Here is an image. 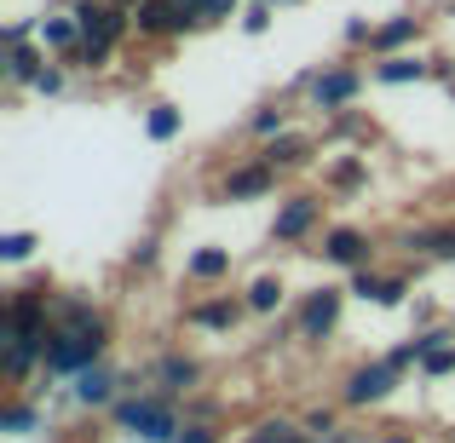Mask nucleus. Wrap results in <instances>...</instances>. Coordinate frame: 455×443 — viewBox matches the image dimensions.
Segmentation results:
<instances>
[{"mask_svg": "<svg viewBox=\"0 0 455 443\" xmlns=\"http://www.w3.org/2000/svg\"><path fill=\"white\" fill-rule=\"evenodd\" d=\"M104 415H110V432H122L127 443H173L179 426H185V398L139 386V392H122Z\"/></svg>", "mask_w": 455, "mask_h": 443, "instance_id": "7ed1b4c3", "label": "nucleus"}, {"mask_svg": "<svg viewBox=\"0 0 455 443\" xmlns=\"http://www.w3.org/2000/svg\"><path fill=\"white\" fill-rule=\"evenodd\" d=\"M156 259H162V236H156V231H150V236H139V242L127 248V265H133V271H150Z\"/></svg>", "mask_w": 455, "mask_h": 443, "instance_id": "473e14b6", "label": "nucleus"}, {"mask_svg": "<svg viewBox=\"0 0 455 443\" xmlns=\"http://www.w3.org/2000/svg\"><path fill=\"white\" fill-rule=\"evenodd\" d=\"M380 443H415V438H410V432H387Z\"/></svg>", "mask_w": 455, "mask_h": 443, "instance_id": "ea45409f", "label": "nucleus"}, {"mask_svg": "<svg viewBox=\"0 0 455 443\" xmlns=\"http://www.w3.org/2000/svg\"><path fill=\"white\" fill-rule=\"evenodd\" d=\"M35 248H41L35 231H0V265H29Z\"/></svg>", "mask_w": 455, "mask_h": 443, "instance_id": "cd10ccee", "label": "nucleus"}, {"mask_svg": "<svg viewBox=\"0 0 455 443\" xmlns=\"http://www.w3.org/2000/svg\"><path fill=\"white\" fill-rule=\"evenodd\" d=\"M116 345V317L92 299L87 311H76L69 322H52V340H46V368L41 380H76L81 368L104 363Z\"/></svg>", "mask_w": 455, "mask_h": 443, "instance_id": "f257e3e1", "label": "nucleus"}, {"mask_svg": "<svg viewBox=\"0 0 455 443\" xmlns=\"http://www.w3.org/2000/svg\"><path fill=\"white\" fill-rule=\"evenodd\" d=\"M259 155H266L277 173H300V167H311V155H317V138L300 133V127H289V133H277L271 145H259Z\"/></svg>", "mask_w": 455, "mask_h": 443, "instance_id": "f3484780", "label": "nucleus"}, {"mask_svg": "<svg viewBox=\"0 0 455 443\" xmlns=\"http://www.w3.org/2000/svg\"><path fill=\"white\" fill-rule=\"evenodd\" d=\"M323 231V196L317 190H289L271 213V242L277 248H300Z\"/></svg>", "mask_w": 455, "mask_h": 443, "instance_id": "0eeeda50", "label": "nucleus"}, {"mask_svg": "<svg viewBox=\"0 0 455 443\" xmlns=\"http://www.w3.org/2000/svg\"><path fill=\"white\" fill-rule=\"evenodd\" d=\"M323 265L334 271H363L375 265V236L363 231V225H323Z\"/></svg>", "mask_w": 455, "mask_h": 443, "instance_id": "9d476101", "label": "nucleus"}, {"mask_svg": "<svg viewBox=\"0 0 455 443\" xmlns=\"http://www.w3.org/2000/svg\"><path fill=\"white\" fill-rule=\"evenodd\" d=\"M398 248L427 259H455V225H410V231H398Z\"/></svg>", "mask_w": 455, "mask_h": 443, "instance_id": "412c9836", "label": "nucleus"}, {"mask_svg": "<svg viewBox=\"0 0 455 443\" xmlns=\"http://www.w3.org/2000/svg\"><path fill=\"white\" fill-rule=\"evenodd\" d=\"M0 432H12V438L46 432V409L29 398V392H6V403H0Z\"/></svg>", "mask_w": 455, "mask_h": 443, "instance_id": "6ab92c4d", "label": "nucleus"}, {"mask_svg": "<svg viewBox=\"0 0 455 443\" xmlns=\"http://www.w3.org/2000/svg\"><path fill=\"white\" fill-rule=\"evenodd\" d=\"M64 87H69V69L58 64V58H52V64L41 69V81H35L29 92H41V99H64Z\"/></svg>", "mask_w": 455, "mask_h": 443, "instance_id": "2f4dec72", "label": "nucleus"}, {"mask_svg": "<svg viewBox=\"0 0 455 443\" xmlns=\"http://www.w3.org/2000/svg\"><path fill=\"white\" fill-rule=\"evenodd\" d=\"M46 64H52V52H46L41 41H18V46H6V87H12V92H18V87H35Z\"/></svg>", "mask_w": 455, "mask_h": 443, "instance_id": "a211bd4d", "label": "nucleus"}, {"mask_svg": "<svg viewBox=\"0 0 455 443\" xmlns=\"http://www.w3.org/2000/svg\"><path fill=\"white\" fill-rule=\"evenodd\" d=\"M421 375H427V380H450V375H455V345H444V352H433V357H427V363H421Z\"/></svg>", "mask_w": 455, "mask_h": 443, "instance_id": "c9c22d12", "label": "nucleus"}, {"mask_svg": "<svg viewBox=\"0 0 455 443\" xmlns=\"http://www.w3.org/2000/svg\"><path fill=\"white\" fill-rule=\"evenodd\" d=\"M369 81H375V87H421V81H433V52L375 58V64H369Z\"/></svg>", "mask_w": 455, "mask_h": 443, "instance_id": "2eb2a0df", "label": "nucleus"}, {"mask_svg": "<svg viewBox=\"0 0 455 443\" xmlns=\"http://www.w3.org/2000/svg\"><path fill=\"white\" fill-rule=\"evenodd\" d=\"M243 299H248V317H283V305H289V282H283L277 271H259V277L243 289Z\"/></svg>", "mask_w": 455, "mask_h": 443, "instance_id": "4be33fe9", "label": "nucleus"}, {"mask_svg": "<svg viewBox=\"0 0 455 443\" xmlns=\"http://www.w3.org/2000/svg\"><path fill=\"white\" fill-rule=\"evenodd\" d=\"M173 443H225V432H220V421H185Z\"/></svg>", "mask_w": 455, "mask_h": 443, "instance_id": "72a5a7b5", "label": "nucleus"}, {"mask_svg": "<svg viewBox=\"0 0 455 443\" xmlns=\"http://www.w3.org/2000/svg\"><path fill=\"white\" fill-rule=\"evenodd\" d=\"M202 380H208V368H202V357L179 352V345H167V352L150 357L145 368V386L167 392V398H190V392H202Z\"/></svg>", "mask_w": 455, "mask_h": 443, "instance_id": "1a4fd4ad", "label": "nucleus"}, {"mask_svg": "<svg viewBox=\"0 0 455 443\" xmlns=\"http://www.w3.org/2000/svg\"><path fill=\"white\" fill-rule=\"evenodd\" d=\"M271 23H277V0H248L243 18H236V29L243 35H266Z\"/></svg>", "mask_w": 455, "mask_h": 443, "instance_id": "c85d7f7f", "label": "nucleus"}, {"mask_svg": "<svg viewBox=\"0 0 455 443\" xmlns=\"http://www.w3.org/2000/svg\"><path fill=\"white\" fill-rule=\"evenodd\" d=\"M444 92H450V99H455V81H450V87H444Z\"/></svg>", "mask_w": 455, "mask_h": 443, "instance_id": "79ce46f5", "label": "nucleus"}, {"mask_svg": "<svg viewBox=\"0 0 455 443\" xmlns=\"http://www.w3.org/2000/svg\"><path fill=\"white\" fill-rule=\"evenodd\" d=\"M363 87H369V75L357 64H311V69L294 75L289 99H306L317 115H340V110H352V104L363 99Z\"/></svg>", "mask_w": 455, "mask_h": 443, "instance_id": "20e7f679", "label": "nucleus"}, {"mask_svg": "<svg viewBox=\"0 0 455 443\" xmlns=\"http://www.w3.org/2000/svg\"><path fill=\"white\" fill-rule=\"evenodd\" d=\"M444 443H455V438H444Z\"/></svg>", "mask_w": 455, "mask_h": 443, "instance_id": "37998d69", "label": "nucleus"}, {"mask_svg": "<svg viewBox=\"0 0 455 443\" xmlns=\"http://www.w3.org/2000/svg\"><path fill=\"white\" fill-rule=\"evenodd\" d=\"M69 12H76V23H81V46L69 58H58V64H64L69 75H76V69H87V75L110 69V58L133 41V12L116 6V0H69Z\"/></svg>", "mask_w": 455, "mask_h": 443, "instance_id": "f03ea898", "label": "nucleus"}, {"mask_svg": "<svg viewBox=\"0 0 455 443\" xmlns=\"http://www.w3.org/2000/svg\"><path fill=\"white\" fill-rule=\"evenodd\" d=\"M243 317H248V299L243 294H213V299L185 305V322H190V328H202V334H231Z\"/></svg>", "mask_w": 455, "mask_h": 443, "instance_id": "4468645a", "label": "nucleus"}, {"mask_svg": "<svg viewBox=\"0 0 455 443\" xmlns=\"http://www.w3.org/2000/svg\"><path fill=\"white\" fill-rule=\"evenodd\" d=\"M340 41H346V46H369V41H375V23H369V18H346Z\"/></svg>", "mask_w": 455, "mask_h": 443, "instance_id": "e433bc0d", "label": "nucleus"}, {"mask_svg": "<svg viewBox=\"0 0 455 443\" xmlns=\"http://www.w3.org/2000/svg\"><path fill=\"white\" fill-rule=\"evenodd\" d=\"M340 415H346V403L334 398V403H311V409L300 415V426L311 438H340Z\"/></svg>", "mask_w": 455, "mask_h": 443, "instance_id": "bb28decb", "label": "nucleus"}, {"mask_svg": "<svg viewBox=\"0 0 455 443\" xmlns=\"http://www.w3.org/2000/svg\"><path fill=\"white\" fill-rule=\"evenodd\" d=\"M410 317H415V328H433V322H438L433 299H415V305H410Z\"/></svg>", "mask_w": 455, "mask_h": 443, "instance_id": "58836bf2", "label": "nucleus"}, {"mask_svg": "<svg viewBox=\"0 0 455 443\" xmlns=\"http://www.w3.org/2000/svg\"><path fill=\"white\" fill-rule=\"evenodd\" d=\"M398 386H403V375L387 363V357H363V363H352L340 375L334 398L346 403V415H363V409H380V403H387Z\"/></svg>", "mask_w": 455, "mask_h": 443, "instance_id": "39448f33", "label": "nucleus"}, {"mask_svg": "<svg viewBox=\"0 0 455 443\" xmlns=\"http://www.w3.org/2000/svg\"><path fill=\"white\" fill-rule=\"evenodd\" d=\"M380 357H387V363L398 368V375H410V368H421V352H415V340H398L392 352H380Z\"/></svg>", "mask_w": 455, "mask_h": 443, "instance_id": "f704fd0d", "label": "nucleus"}, {"mask_svg": "<svg viewBox=\"0 0 455 443\" xmlns=\"http://www.w3.org/2000/svg\"><path fill=\"white\" fill-rule=\"evenodd\" d=\"M69 398L81 403V409H110L116 398H122V368L104 357V363H92V368H81L76 380H69Z\"/></svg>", "mask_w": 455, "mask_h": 443, "instance_id": "f8f14e48", "label": "nucleus"}, {"mask_svg": "<svg viewBox=\"0 0 455 443\" xmlns=\"http://www.w3.org/2000/svg\"><path fill=\"white\" fill-rule=\"evenodd\" d=\"M277 185H283V173L266 155H236L220 173V202H266V196H277Z\"/></svg>", "mask_w": 455, "mask_h": 443, "instance_id": "6e6552de", "label": "nucleus"}, {"mask_svg": "<svg viewBox=\"0 0 455 443\" xmlns=\"http://www.w3.org/2000/svg\"><path fill=\"white\" fill-rule=\"evenodd\" d=\"M185 0H139L133 6V41H179Z\"/></svg>", "mask_w": 455, "mask_h": 443, "instance_id": "dca6fc26", "label": "nucleus"}, {"mask_svg": "<svg viewBox=\"0 0 455 443\" xmlns=\"http://www.w3.org/2000/svg\"><path fill=\"white\" fill-rule=\"evenodd\" d=\"M346 289H352V299H363V305L398 311V305H410V271L363 265V271H346Z\"/></svg>", "mask_w": 455, "mask_h": 443, "instance_id": "9b49d317", "label": "nucleus"}, {"mask_svg": "<svg viewBox=\"0 0 455 443\" xmlns=\"http://www.w3.org/2000/svg\"><path fill=\"white\" fill-rule=\"evenodd\" d=\"M433 81H438V87H450V81H455V58L450 52H433Z\"/></svg>", "mask_w": 455, "mask_h": 443, "instance_id": "4c0bfd02", "label": "nucleus"}, {"mask_svg": "<svg viewBox=\"0 0 455 443\" xmlns=\"http://www.w3.org/2000/svg\"><path fill=\"white\" fill-rule=\"evenodd\" d=\"M231 248H220V242H208V248H196V254L185 259V282H225L231 277Z\"/></svg>", "mask_w": 455, "mask_h": 443, "instance_id": "5701e85b", "label": "nucleus"}, {"mask_svg": "<svg viewBox=\"0 0 455 443\" xmlns=\"http://www.w3.org/2000/svg\"><path fill=\"white\" fill-rule=\"evenodd\" d=\"M346 299H352V289H340V282H317V289H306L300 299H294V322H300L306 345H323V340L340 334Z\"/></svg>", "mask_w": 455, "mask_h": 443, "instance_id": "423d86ee", "label": "nucleus"}, {"mask_svg": "<svg viewBox=\"0 0 455 443\" xmlns=\"http://www.w3.org/2000/svg\"><path fill=\"white\" fill-rule=\"evenodd\" d=\"M450 317H455V311H450Z\"/></svg>", "mask_w": 455, "mask_h": 443, "instance_id": "c03bdc74", "label": "nucleus"}, {"mask_svg": "<svg viewBox=\"0 0 455 443\" xmlns=\"http://www.w3.org/2000/svg\"><path fill=\"white\" fill-rule=\"evenodd\" d=\"M289 127H294V115H289V104H259V110L254 115H248V138H259V145H271V138H277V133H289Z\"/></svg>", "mask_w": 455, "mask_h": 443, "instance_id": "393cba45", "label": "nucleus"}, {"mask_svg": "<svg viewBox=\"0 0 455 443\" xmlns=\"http://www.w3.org/2000/svg\"><path fill=\"white\" fill-rule=\"evenodd\" d=\"M427 35L421 12H392V18L375 23V41H369V58H392V52H415V41Z\"/></svg>", "mask_w": 455, "mask_h": 443, "instance_id": "ddd939ff", "label": "nucleus"}, {"mask_svg": "<svg viewBox=\"0 0 455 443\" xmlns=\"http://www.w3.org/2000/svg\"><path fill=\"white\" fill-rule=\"evenodd\" d=\"M190 6H196L202 18H208V29H213V23H231V18H243V6H248V0H190Z\"/></svg>", "mask_w": 455, "mask_h": 443, "instance_id": "7c9ffc66", "label": "nucleus"}, {"mask_svg": "<svg viewBox=\"0 0 455 443\" xmlns=\"http://www.w3.org/2000/svg\"><path fill=\"white\" fill-rule=\"evenodd\" d=\"M179 133H185V110H179V104H150V110H145V138H150V145H173V138Z\"/></svg>", "mask_w": 455, "mask_h": 443, "instance_id": "b1692460", "label": "nucleus"}, {"mask_svg": "<svg viewBox=\"0 0 455 443\" xmlns=\"http://www.w3.org/2000/svg\"><path fill=\"white\" fill-rule=\"evenodd\" d=\"M323 185H329V190H357V185H369V155H340V162L323 173Z\"/></svg>", "mask_w": 455, "mask_h": 443, "instance_id": "a878e982", "label": "nucleus"}, {"mask_svg": "<svg viewBox=\"0 0 455 443\" xmlns=\"http://www.w3.org/2000/svg\"><path fill=\"white\" fill-rule=\"evenodd\" d=\"M35 41H41L52 58H69V52L81 46V23H76V12H69V6L41 12V35H35Z\"/></svg>", "mask_w": 455, "mask_h": 443, "instance_id": "aec40b11", "label": "nucleus"}, {"mask_svg": "<svg viewBox=\"0 0 455 443\" xmlns=\"http://www.w3.org/2000/svg\"><path fill=\"white\" fill-rule=\"evenodd\" d=\"M116 6H127V12H133V6H139V0H116Z\"/></svg>", "mask_w": 455, "mask_h": 443, "instance_id": "a19ab883", "label": "nucleus"}, {"mask_svg": "<svg viewBox=\"0 0 455 443\" xmlns=\"http://www.w3.org/2000/svg\"><path fill=\"white\" fill-rule=\"evenodd\" d=\"M225 415L231 409H225L220 398H208V392H190L185 398V421H225Z\"/></svg>", "mask_w": 455, "mask_h": 443, "instance_id": "c756f323", "label": "nucleus"}]
</instances>
